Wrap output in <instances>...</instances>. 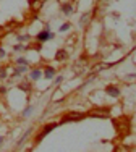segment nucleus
<instances>
[{"mask_svg":"<svg viewBox=\"0 0 136 152\" xmlns=\"http://www.w3.org/2000/svg\"><path fill=\"white\" fill-rule=\"evenodd\" d=\"M54 37H55V34H54V32H50L49 29H44V31H40L39 34L36 36V41L42 44V42H45V41H52Z\"/></svg>","mask_w":136,"mask_h":152,"instance_id":"1","label":"nucleus"},{"mask_svg":"<svg viewBox=\"0 0 136 152\" xmlns=\"http://www.w3.org/2000/svg\"><path fill=\"white\" fill-rule=\"evenodd\" d=\"M55 123H50V125H45L44 128H42V131L39 133V134H37V137H36V142H40L42 141V139H44V136H47V134H49V133L52 131V130H55Z\"/></svg>","mask_w":136,"mask_h":152,"instance_id":"2","label":"nucleus"},{"mask_svg":"<svg viewBox=\"0 0 136 152\" xmlns=\"http://www.w3.org/2000/svg\"><path fill=\"white\" fill-rule=\"evenodd\" d=\"M105 92L107 94H109V96H112V97H120V89H118V87L117 86H107L105 87Z\"/></svg>","mask_w":136,"mask_h":152,"instance_id":"3","label":"nucleus"},{"mask_svg":"<svg viewBox=\"0 0 136 152\" xmlns=\"http://www.w3.org/2000/svg\"><path fill=\"white\" fill-rule=\"evenodd\" d=\"M42 76H44L45 79H54V76H55V68H52V66H47V68L42 71Z\"/></svg>","mask_w":136,"mask_h":152,"instance_id":"4","label":"nucleus"},{"mask_svg":"<svg viewBox=\"0 0 136 152\" xmlns=\"http://www.w3.org/2000/svg\"><path fill=\"white\" fill-rule=\"evenodd\" d=\"M60 10H62V13L63 15H66V16H70L71 13H73V5L71 3H62V7H60Z\"/></svg>","mask_w":136,"mask_h":152,"instance_id":"5","label":"nucleus"},{"mask_svg":"<svg viewBox=\"0 0 136 152\" xmlns=\"http://www.w3.org/2000/svg\"><path fill=\"white\" fill-rule=\"evenodd\" d=\"M66 58H68V52H66L65 49H60V50L55 54V60L57 61H65Z\"/></svg>","mask_w":136,"mask_h":152,"instance_id":"6","label":"nucleus"},{"mask_svg":"<svg viewBox=\"0 0 136 152\" xmlns=\"http://www.w3.org/2000/svg\"><path fill=\"white\" fill-rule=\"evenodd\" d=\"M81 118H83V115H80V113H70L63 118V122H78Z\"/></svg>","mask_w":136,"mask_h":152,"instance_id":"7","label":"nucleus"},{"mask_svg":"<svg viewBox=\"0 0 136 152\" xmlns=\"http://www.w3.org/2000/svg\"><path fill=\"white\" fill-rule=\"evenodd\" d=\"M42 3H44V0H29V7H31V8H33L34 11L40 10Z\"/></svg>","mask_w":136,"mask_h":152,"instance_id":"8","label":"nucleus"},{"mask_svg":"<svg viewBox=\"0 0 136 152\" xmlns=\"http://www.w3.org/2000/svg\"><path fill=\"white\" fill-rule=\"evenodd\" d=\"M29 76H31V79H33V81H37V79H40V76H42V71L36 68V70L31 71V75H29Z\"/></svg>","mask_w":136,"mask_h":152,"instance_id":"9","label":"nucleus"},{"mask_svg":"<svg viewBox=\"0 0 136 152\" xmlns=\"http://www.w3.org/2000/svg\"><path fill=\"white\" fill-rule=\"evenodd\" d=\"M33 112H34V105H28L25 110H23V117H29Z\"/></svg>","mask_w":136,"mask_h":152,"instance_id":"10","label":"nucleus"},{"mask_svg":"<svg viewBox=\"0 0 136 152\" xmlns=\"http://www.w3.org/2000/svg\"><path fill=\"white\" fill-rule=\"evenodd\" d=\"M26 70H28V66H18V68L15 70V73H13V76H21Z\"/></svg>","mask_w":136,"mask_h":152,"instance_id":"11","label":"nucleus"},{"mask_svg":"<svg viewBox=\"0 0 136 152\" xmlns=\"http://www.w3.org/2000/svg\"><path fill=\"white\" fill-rule=\"evenodd\" d=\"M16 39H18V42H20V44H23V42H28V41H29L31 36H29V34H23V36H18Z\"/></svg>","mask_w":136,"mask_h":152,"instance_id":"12","label":"nucleus"},{"mask_svg":"<svg viewBox=\"0 0 136 152\" xmlns=\"http://www.w3.org/2000/svg\"><path fill=\"white\" fill-rule=\"evenodd\" d=\"M16 63H18V66H28V65H29V61L26 60L25 57H20V58L16 60Z\"/></svg>","mask_w":136,"mask_h":152,"instance_id":"13","label":"nucleus"},{"mask_svg":"<svg viewBox=\"0 0 136 152\" xmlns=\"http://www.w3.org/2000/svg\"><path fill=\"white\" fill-rule=\"evenodd\" d=\"M18 87H20V89H23V91H25V92H28V94H29V92H31V86H29V84H28V83H23V84H20V86H18Z\"/></svg>","mask_w":136,"mask_h":152,"instance_id":"14","label":"nucleus"},{"mask_svg":"<svg viewBox=\"0 0 136 152\" xmlns=\"http://www.w3.org/2000/svg\"><path fill=\"white\" fill-rule=\"evenodd\" d=\"M13 50L20 52V50H28V46H25V44H16L15 47H13Z\"/></svg>","mask_w":136,"mask_h":152,"instance_id":"15","label":"nucleus"},{"mask_svg":"<svg viewBox=\"0 0 136 152\" xmlns=\"http://www.w3.org/2000/svg\"><path fill=\"white\" fill-rule=\"evenodd\" d=\"M29 134H31V130H28V131H26L25 134H23V136H21V139H20V141H18V146H21V144H23V142L26 141V137L29 136Z\"/></svg>","mask_w":136,"mask_h":152,"instance_id":"16","label":"nucleus"},{"mask_svg":"<svg viewBox=\"0 0 136 152\" xmlns=\"http://www.w3.org/2000/svg\"><path fill=\"white\" fill-rule=\"evenodd\" d=\"M71 28V23H65V24L60 26V32H65V31H68Z\"/></svg>","mask_w":136,"mask_h":152,"instance_id":"17","label":"nucleus"},{"mask_svg":"<svg viewBox=\"0 0 136 152\" xmlns=\"http://www.w3.org/2000/svg\"><path fill=\"white\" fill-rule=\"evenodd\" d=\"M88 20H89V16H88V15H83V16L80 18V24H81V26H84L86 23H88Z\"/></svg>","mask_w":136,"mask_h":152,"instance_id":"18","label":"nucleus"},{"mask_svg":"<svg viewBox=\"0 0 136 152\" xmlns=\"http://www.w3.org/2000/svg\"><path fill=\"white\" fill-rule=\"evenodd\" d=\"M7 76V68H0V79H5Z\"/></svg>","mask_w":136,"mask_h":152,"instance_id":"19","label":"nucleus"},{"mask_svg":"<svg viewBox=\"0 0 136 152\" xmlns=\"http://www.w3.org/2000/svg\"><path fill=\"white\" fill-rule=\"evenodd\" d=\"M62 81H63V78H62V76H57V78H55V84H60Z\"/></svg>","mask_w":136,"mask_h":152,"instance_id":"20","label":"nucleus"},{"mask_svg":"<svg viewBox=\"0 0 136 152\" xmlns=\"http://www.w3.org/2000/svg\"><path fill=\"white\" fill-rule=\"evenodd\" d=\"M126 78H128V79H135V78H136V73H130Z\"/></svg>","mask_w":136,"mask_h":152,"instance_id":"21","label":"nucleus"},{"mask_svg":"<svg viewBox=\"0 0 136 152\" xmlns=\"http://www.w3.org/2000/svg\"><path fill=\"white\" fill-rule=\"evenodd\" d=\"M40 49H42V44H40V42L34 46V50H40Z\"/></svg>","mask_w":136,"mask_h":152,"instance_id":"22","label":"nucleus"},{"mask_svg":"<svg viewBox=\"0 0 136 152\" xmlns=\"http://www.w3.org/2000/svg\"><path fill=\"white\" fill-rule=\"evenodd\" d=\"M5 50H3V49H0V58H5Z\"/></svg>","mask_w":136,"mask_h":152,"instance_id":"23","label":"nucleus"},{"mask_svg":"<svg viewBox=\"0 0 136 152\" xmlns=\"http://www.w3.org/2000/svg\"><path fill=\"white\" fill-rule=\"evenodd\" d=\"M5 92H7V87L2 86V87H0V94H5Z\"/></svg>","mask_w":136,"mask_h":152,"instance_id":"24","label":"nucleus"},{"mask_svg":"<svg viewBox=\"0 0 136 152\" xmlns=\"http://www.w3.org/2000/svg\"><path fill=\"white\" fill-rule=\"evenodd\" d=\"M2 144H3V137H0V147H2Z\"/></svg>","mask_w":136,"mask_h":152,"instance_id":"25","label":"nucleus"}]
</instances>
